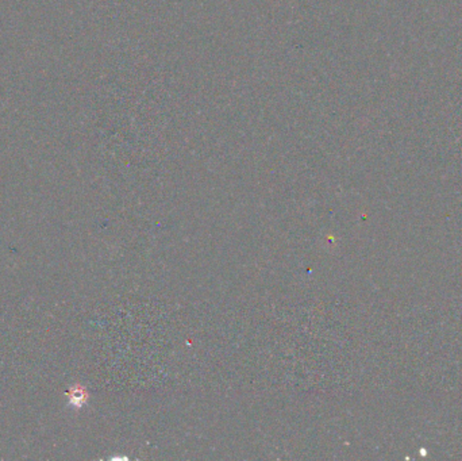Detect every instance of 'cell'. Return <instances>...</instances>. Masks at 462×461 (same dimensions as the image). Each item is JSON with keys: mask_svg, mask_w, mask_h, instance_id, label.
<instances>
[{"mask_svg": "<svg viewBox=\"0 0 462 461\" xmlns=\"http://www.w3.org/2000/svg\"><path fill=\"white\" fill-rule=\"evenodd\" d=\"M68 396H70V405L76 409H80L84 405V402L87 400V393L80 387H73L68 393Z\"/></svg>", "mask_w": 462, "mask_h": 461, "instance_id": "1", "label": "cell"}]
</instances>
